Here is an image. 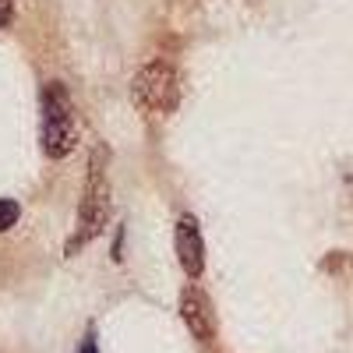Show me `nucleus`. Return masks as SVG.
<instances>
[{"label":"nucleus","instance_id":"nucleus-1","mask_svg":"<svg viewBox=\"0 0 353 353\" xmlns=\"http://www.w3.org/2000/svg\"><path fill=\"white\" fill-rule=\"evenodd\" d=\"M106 145H96L92 159H88V173H85V188H81V205H78V230L74 241L68 244V251L74 254L85 241H92L103 233L106 219H110V173H106Z\"/></svg>","mask_w":353,"mask_h":353},{"label":"nucleus","instance_id":"nucleus-2","mask_svg":"<svg viewBox=\"0 0 353 353\" xmlns=\"http://www.w3.org/2000/svg\"><path fill=\"white\" fill-rule=\"evenodd\" d=\"M43 152L50 159H64L74 141H78V121H74V103L61 81L43 85Z\"/></svg>","mask_w":353,"mask_h":353},{"label":"nucleus","instance_id":"nucleus-3","mask_svg":"<svg viewBox=\"0 0 353 353\" xmlns=\"http://www.w3.org/2000/svg\"><path fill=\"white\" fill-rule=\"evenodd\" d=\"M131 92H134V103L141 110L173 113L176 103H181V78H176V71L166 61H152L134 74Z\"/></svg>","mask_w":353,"mask_h":353},{"label":"nucleus","instance_id":"nucleus-4","mask_svg":"<svg viewBox=\"0 0 353 353\" xmlns=\"http://www.w3.org/2000/svg\"><path fill=\"white\" fill-rule=\"evenodd\" d=\"M173 241H176V258H181V269H184L191 279L201 276V269H205V241H201L198 219H194V216H181V219H176Z\"/></svg>","mask_w":353,"mask_h":353},{"label":"nucleus","instance_id":"nucleus-5","mask_svg":"<svg viewBox=\"0 0 353 353\" xmlns=\"http://www.w3.org/2000/svg\"><path fill=\"white\" fill-rule=\"evenodd\" d=\"M181 318H184V325H188V332H191L194 339L212 343V336H216V318H212L209 297H205L201 290L188 286V290L181 293Z\"/></svg>","mask_w":353,"mask_h":353},{"label":"nucleus","instance_id":"nucleus-6","mask_svg":"<svg viewBox=\"0 0 353 353\" xmlns=\"http://www.w3.org/2000/svg\"><path fill=\"white\" fill-rule=\"evenodd\" d=\"M18 201H11V198H0V233L4 230H11L14 223H18Z\"/></svg>","mask_w":353,"mask_h":353},{"label":"nucleus","instance_id":"nucleus-7","mask_svg":"<svg viewBox=\"0 0 353 353\" xmlns=\"http://www.w3.org/2000/svg\"><path fill=\"white\" fill-rule=\"evenodd\" d=\"M11 18H14V4L11 0H0V28H8Z\"/></svg>","mask_w":353,"mask_h":353},{"label":"nucleus","instance_id":"nucleus-8","mask_svg":"<svg viewBox=\"0 0 353 353\" xmlns=\"http://www.w3.org/2000/svg\"><path fill=\"white\" fill-rule=\"evenodd\" d=\"M78 353H99V343H96V332H85V339H81V346H78Z\"/></svg>","mask_w":353,"mask_h":353}]
</instances>
